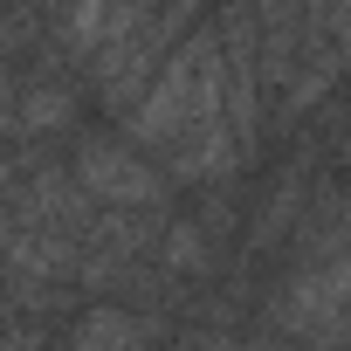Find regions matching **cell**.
Listing matches in <instances>:
<instances>
[{"label":"cell","instance_id":"52a82bcc","mask_svg":"<svg viewBox=\"0 0 351 351\" xmlns=\"http://www.w3.org/2000/svg\"><path fill=\"white\" fill-rule=\"evenodd\" d=\"M165 269H172V276H200V269H207L200 228H172V234H165Z\"/></svg>","mask_w":351,"mask_h":351},{"label":"cell","instance_id":"6da1fadb","mask_svg":"<svg viewBox=\"0 0 351 351\" xmlns=\"http://www.w3.org/2000/svg\"><path fill=\"white\" fill-rule=\"evenodd\" d=\"M276 317L317 344L351 317V214H330V228H317L310 255L289 269V282L276 296Z\"/></svg>","mask_w":351,"mask_h":351},{"label":"cell","instance_id":"5b68a950","mask_svg":"<svg viewBox=\"0 0 351 351\" xmlns=\"http://www.w3.org/2000/svg\"><path fill=\"white\" fill-rule=\"evenodd\" d=\"M145 344H152V324L131 310H110V303L83 310V324L69 330V351H145Z\"/></svg>","mask_w":351,"mask_h":351},{"label":"cell","instance_id":"7a4b0ae2","mask_svg":"<svg viewBox=\"0 0 351 351\" xmlns=\"http://www.w3.org/2000/svg\"><path fill=\"white\" fill-rule=\"evenodd\" d=\"M193 28H200V0H158V8H152V14H145V21H138L110 56L90 62V69H97V97L124 117V110L145 97V83L158 76V62L180 49Z\"/></svg>","mask_w":351,"mask_h":351},{"label":"cell","instance_id":"277c9868","mask_svg":"<svg viewBox=\"0 0 351 351\" xmlns=\"http://www.w3.org/2000/svg\"><path fill=\"white\" fill-rule=\"evenodd\" d=\"M152 8H158V0H69V8H62V49H69L76 62H97V56H110Z\"/></svg>","mask_w":351,"mask_h":351},{"label":"cell","instance_id":"3957f363","mask_svg":"<svg viewBox=\"0 0 351 351\" xmlns=\"http://www.w3.org/2000/svg\"><path fill=\"white\" fill-rule=\"evenodd\" d=\"M69 180L83 186V200H97L110 214H158L165 207V172H152V158L131 152V145H117V138L76 145Z\"/></svg>","mask_w":351,"mask_h":351},{"label":"cell","instance_id":"8992f818","mask_svg":"<svg viewBox=\"0 0 351 351\" xmlns=\"http://www.w3.org/2000/svg\"><path fill=\"white\" fill-rule=\"evenodd\" d=\"M69 90H28L21 97V110H14V131L21 138H42V131H56V124H69Z\"/></svg>","mask_w":351,"mask_h":351}]
</instances>
